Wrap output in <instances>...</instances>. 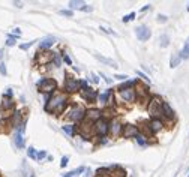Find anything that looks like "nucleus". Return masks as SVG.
<instances>
[{
  "instance_id": "obj_1",
  "label": "nucleus",
  "mask_w": 189,
  "mask_h": 177,
  "mask_svg": "<svg viewBox=\"0 0 189 177\" xmlns=\"http://www.w3.org/2000/svg\"><path fill=\"white\" fill-rule=\"evenodd\" d=\"M66 104H68L66 96H65L63 93H59V95H56V96L48 102V105H45V110H47L48 113H53V114H60V113L65 110Z\"/></svg>"
},
{
  "instance_id": "obj_2",
  "label": "nucleus",
  "mask_w": 189,
  "mask_h": 177,
  "mask_svg": "<svg viewBox=\"0 0 189 177\" xmlns=\"http://www.w3.org/2000/svg\"><path fill=\"white\" fill-rule=\"evenodd\" d=\"M162 104L164 101H161L159 96H153L149 99V105H147V111L153 119H159L161 116H164L162 113Z\"/></svg>"
},
{
  "instance_id": "obj_3",
  "label": "nucleus",
  "mask_w": 189,
  "mask_h": 177,
  "mask_svg": "<svg viewBox=\"0 0 189 177\" xmlns=\"http://www.w3.org/2000/svg\"><path fill=\"white\" fill-rule=\"evenodd\" d=\"M84 116H86V110H84V107H81V105H72L69 110H68V113H66V120H71V122H80L81 119H84Z\"/></svg>"
},
{
  "instance_id": "obj_4",
  "label": "nucleus",
  "mask_w": 189,
  "mask_h": 177,
  "mask_svg": "<svg viewBox=\"0 0 189 177\" xmlns=\"http://www.w3.org/2000/svg\"><path fill=\"white\" fill-rule=\"evenodd\" d=\"M56 87H57V83H56V80H53V78H42V80L38 83V89H39L41 93H47V95H48V93L54 92Z\"/></svg>"
},
{
  "instance_id": "obj_5",
  "label": "nucleus",
  "mask_w": 189,
  "mask_h": 177,
  "mask_svg": "<svg viewBox=\"0 0 189 177\" xmlns=\"http://www.w3.org/2000/svg\"><path fill=\"white\" fill-rule=\"evenodd\" d=\"M80 87H81V86H80V81H78V80H75L74 77L66 75L65 84H63V90H65V92H68V93H75Z\"/></svg>"
},
{
  "instance_id": "obj_6",
  "label": "nucleus",
  "mask_w": 189,
  "mask_h": 177,
  "mask_svg": "<svg viewBox=\"0 0 189 177\" xmlns=\"http://www.w3.org/2000/svg\"><path fill=\"white\" fill-rule=\"evenodd\" d=\"M95 132L99 135V137H105L108 132H110V123H108V120H105V119H99L96 123H95Z\"/></svg>"
},
{
  "instance_id": "obj_7",
  "label": "nucleus",
  "mask_w": 189,
  "mask_h": 177,
  "mask_svg": "<svg viewBox=\"0 0 189 177\" xmlns=\"http://www.w3.org/2000/svg\"><path fill=\"white\" fill-rule=\"evenodd\" d=\"M135 35H137V38H138V41H141V42H146V41H149L150 39V30H149V27L147 26H140V27H137L135 29Z\"/></svg>"
},
{
  "instance_id": "obj_8",
  "label": "nucleus",
  "mask_w": 189,
  "mask_h": 177,
  "mask_svg": "<svg viewBox=\"0 0 189 177\" xmlns=\"http://www.w3.org/2000/svg\"><path fill=\"white\" fill-rule=\"evenodd\" d=\"M54 53H51V51H44V53H38V56H36V62L39 63V65H45V63H50V62H53L54 60Z\"/></svg>"
},
{
  "instance_id": "obj_9",
  "label": "nucleus",
  "mask_w": 189,
  "mask_h": 177,
  "mask_svg": "<svg viewBox=\"0 0 189 177\" xmlns=\"http://www.w3.org/2000/svg\"><path fill=\"white\" fill-rule=\"evenodd\" d=\"M119 96L125 101V102H134L137 99V93L134 89H126V90H120Z\"/></svg>"
},
{
  "instance_id": "obj_10",
  "label": "nucleus",
  "mask_w": 189,
  "mask_h": 177,
  "mask_svg": "<svg viewBox=\"0 0 189 177\" xmlns=\"http://www.w3.org/2000/svg\"><path fill=\"white\" fill-rule=\"evenodd\" d=\"M101 116H102V111H101V110H98V108H92V110L86 111L84 119L89 120V122H92V123H96V122L101 119Z\"/></svg>"
},
{
  "instance_id": "obj_11",
  "label": "nucleus",
  "mask_w": 189,
  "mask_h": 177,
  "mask_svg": "<svg viewBox=\"0 0 189 177\" xmlns=\"http://www.w3.org/2000/svg\"><path fill=\"white\" fill-rule=\"evenodd\" d=\"M122 135L125 137V138H135L137 135H138V128L135 126V125H126V126H123V131H122Z\"/></svg>"
},
{
  "instance_id": "obj_12",
  "label": "nucleus",
  "mask_w": 189,
  "mask_h": 177,
  "mask_svg": "<svg viewBox=\"0 0 189 177\" xmlns=\"http://www.w3.org/2000/svg\"><path fill=\"white\" fill-rule=\"evenodd\" d=\"M81 96H83V99H86L87 102H93L98 95H96V90H93V89H90V87H86V89L81 90Z\"/></svg>"
},
{
  "instance_id": "obj_13",
  "label": "nucleus",
  "mask_w": 189,
  "mask_h": 177,
  "mask_svg": "<svg viewBox=\"0 0 189 177\" xmlns=\"http://www.w3.org/2000/svg\"><path fill=\"white\" fill-rule=\"evenodd\" d=\"M110 132H111L113 137H117V135L122 134V125H120L119 120H113V122H111V125H110Z\"/></svg>"
},
{
  "instance_id": "obj_14",
  "label": "nucleus",
  "mask_w": 189,
  "mask_h": 177,
  "mask_svg": "<svg viewBox=\"0 0 189 177\" xmlns=\"http://www.w3.org/2000/svg\"><path fill=\"white\" fill-rule=\"evenodd\" d=\"M135 89H137L135 93H137L138 96H141V98H146L147 93H149V87L144 86L143 83H138V81H137V83H135Z\"/></svg>"
},
{
  "instance_id": "obj_15",
  "label": "nucleus",
  "mask_w": 189,
  "mask_h": 177,
  "mask_svg": "<svg viewBox=\"0 0 189 177\" xmlns=\"http://www.w3.org/2000/svg\"><path fill=\"white\" fill-rule=\"evenodd\" d=\"M54 42H56V38H53V36H48V38H45V39H42V41H41L39 47H41V50H45V51H48V50H50V47H51Z\"/></svg>"
},
{
  "instance_id": "obj_16",
  "label": "nucleus",
  "mask_w": 189,
  "mask_h": 177,
  "mask_svg": "<svg viewBox=\"0 0 189 177\" xmlns=\"http://www.w3.org/2000/svg\"><path fill=\"white\" fill-rule=\"evenodd\" d=\"M162 113H164V117H167V119H174V111H173V108L170 107L168 102H164V104H162Z\"/></svg>"
},
{
  "instance_id": "obj_17",
  "label": "nucleus",
  "mask_w": 189,
  "mask_h": 177,
  "mask_svg": "<svg viewBox=\"0 0 189 177\" xmlns=\"http://www.w3.org/2000/svg\"><path fill=\"white\" fill-rule=\"evenodd\" d=\"M150 128H152L153 132H158V131H161V129L164 128V122H162L161 119H153V120L150 122Z\"/></svg>"
},
{
  "instance_id": "obj_18",
  "label": "nucleus",
  "mask_w": 189,
  "mask_h": 177,
  "mask_svg": "<svg viewBox=\"0 0 189 177\" xmlns=\"http://www.w3.org/2000/svg\"><path fill=\"white\" fill-rule=\"evenodd\" d=\"M95 57L98 59V60H101L102 63H107V65H110L111 68H116L117 65H116V62L113 60V59H108V57H104V56H101V54H98V53H95Z\"/></svg>"
},
{
  "instance_id": "obj_19",
  "label": "nucleus",
  "mask_w": 189,
  "mask_h": 177,
  "mask_svg": "<svg viewBox=\"0 0 189 177\" xmlns=\"http://www.w3.org/2000/svg\"><path fill=\"white\" fill-rule=\"evenodd\" d=\"M11 125H12L14 128L21 126V113H20V111H15V113H14L12 120H11Z\"/></svg>"
},
{
  "instance_id": "obj_20",
  "label": "nucleus",
  "mask_w": 189,
  "mask_h": 177,
  "mask_svg": "<svg viewBox=\"0 0 189 177\" xmlns=\"http://www.w3.org/2000/svg\"><path fill=\"white\" fill-rule=\"evenodd\" d=\"M179 56H180V59H189V38L186 39V42H185L182 51L179 53Z\"/></svg>"
},
{
  "instance_id": "obj_21",
  "label": "nucleus",
  "mask_w": 189,
  "mask_h": 177,
  "mask_svg": "<svg viewBox=\"0 0 189 177\" xmlns=\"http://www.w3.org/2000/svg\"><path fill=\"white\" fill-rule=\"evenodd\" d=\"M180 56L177 54V53H173L171 54V60H170V68H176V66H179V63H180Z\"/></svg>"
},
{
  "instance_id": "obj_22",
  "label": "nucleus",
  "mask_w": 189,
  "mask_h": 177,
  "mask_svg": "<svg viewBox=\"0 0 189 177\" xmlns=\"http://www.w3.org/2000/svg\"><path fill=\"white\" fill-rule=\"evenodd\" d=\"M14 141H15V146H17L18 149H21V147L24 146V140H23V135H21V132H20V131L15 134V138H14Z\"/></svg>"
},
{
  "instance_id": "obj_23",
  "label": "nucleus",
  "mask_w": 189,
  "mask_h": 177,
  "mask_svg": "<svg viewBox=\"0 0 189 177\" xmlns=\"http://www.w3.org/2000/svg\"><path fill=\"white\" fill-rule=\"evenodd\" d=\"M110 96H111V92H110V90L101 93V95H99V102H101V104H107V101L110 99Z\"/></svg>"
},
{
  "instance_id": "obj_24",
  "label": "nucleus",
  "mask_w": 189,
  "mask_h": 177,
  "mask_svg": "<svg viewBox=\"0 0 189 177\" xmlns=\"http://www.w3.org/2000/svg\"><path fill=\"white\" fill-rule=\"evenodd\" d=\"M137 81H125L123 84L119 86V90H126V89H132V86L135 84Z\"/></svg>"
},
{
  "instance_id": "obj_25",
  "label": "nucleus",
  "mask_w": 189,
  "mask_h": 177,
  "mask_svg": "<svg viewBox=\"0 0 189 177\" xmlns=\"http://www.w3.org/2000/svg\"><path fill=\"white\" fill-rule=\"evenodd\" d=\"M168 44H170V38H168V35H162L161 36V47L162 48H165V47H168Z\"/></svg>"
},
{
  "instance_id": "obj_26",
  "label": "nucleus",
  "mask_w": 189,
  "mask_h": 177,
  "mask_svg": "<svg viewBox=\"0 0 189 177\" xmlns=\"http://www.w3.org/2000/svg\"><path fill=\"white\" fill-rule=\"evenodd\" d=\"M141 129H144V132H146L147 135L153 134V131H152V128H150V123H147V122H143V123H141Z\"/></svg>"
},
{
  "instance_id": "obj_27",
  "label": "nucleus",
  "mask_w": 189,
  "mask_h": 177,
  "mask_svg": "<svg viewBox=\"0 0 189 177\" xmlns=\"http://www.w3.org/2000/svg\"><path fill=\"white\" fill-rule=\"evenodd\" d=\"M84 170H86L84 167H78L77 170H72V171H69V173H68V176H66V177H74V176H78V174H80V173H83Z\"/></svg>"
},
{
  "instance_id": "obj_28",
  "label": "nucleus",
  "mask_w": 189,
  "mask_h": 177,
  "mask_svg": "<svg viewBox=\"0 0 189 177\" xmlns=\"http://www.w3.org/2000/svg\"><path fill=\"white\" fill-rule=\"evenodd\" d=\"M9 108H12V101L8 99V98H5L3 104H2V110H9Z\"/></svg>"
},
{
  "instance_id": "obj_29",
  "label": "nucleus",
  "mask_w": 189,
  "mask_h": 177,
  "mask_svg": "<svg viewBox=\"0 0 189 177\" xmlns=\"http://www.w3.org/2000/svg\"><path fill=\"white\" fill-rule=\"evenodd\" d=\"M63 131H65L68 135H71V137H74V135H75V129H74V126L65 125V126H63Z\"/></svg>"
},
{
  "instance_id": "obj_30",
  "label": "nucleus",
  "mask_w": 189,
  "mask_h": 177,
  "mask_svg": "<svg viewBox=\"0 0 189 177\" xmlns=\"http://www.w3.org/2000/svg\"><path fill=\"white\" fill-rule=\"evenodd\" d=\"M135 140H137V143H138V146H146L147 144V141H146V138H144V135H137L135 137Z\"/></svg>"
},
{
  "instance_id": "obj_31",
  "label": "nucleus",
  "mask_w": 189,
  "mask_h": 177,
  "mask_svg": "<svg viewBox=\"0 0 189 177\" xmlns=\"http://www.w3.org/2000/svg\"><path fill=\"white\" fill-rule=\"evenodd\" d=\"M27 155H29V158H32V159H36V158H38V152H36L33 147H29V149H27Z\"/></svg>"
},
{
  "instance_id": "obj_32",
  "label": "nucleus",
  "mask_w": 189,
  "mask_h": 177,
  "mask_svg": "<svg viewBox=\"0 0 189 177\" xmlns=\"http://www.w3.org/2000/svg\"><path fill=\"white\" fill-rule=\"evenodd\" d=\"M81 6L84 8V3H83V2H74V0L69 2V8H81Z\"/></svg>"
},
{
  "instance_id": "obj_33",
  "label": "nucleus",
  "mask_w": 189,
  "mask_h": 177,
  "mask_svg": "<svg viewBox=\"0 0 189 177\" xmlns=\"http://www.w3.org/2000/svg\"><path fill=\"white\" fill-rule=\"evenodd\" d=\"M134 18H135V12H131V14H128V15L123 17V23H129V21L134 20Z\"/></svg>"
},
{
  "instance_id": "obj_34",
  "label": "nucleus",
  "mask_w": 189,
  "mask_h": 177,
  "mask_svg": "<svg viewBox=\"0 0 189 177\" xmlns=\"http://www.w3.org/2000/svg\"><path fill=\"white\" fill-rule=\"evenodd\" d=\"M137 75H138V77H140V78H143V80H144V81H147V83H150V80H149V77H147V75H146V74H143V72H141V71H137Z\"/></svg>"
},
{
  "instance_id": "obj_35",
  "label": "nucleus",
  "mask_w": 189,
  "mask_h": 177,
  "mask_svg": "<svg viewBox=\"0 0 189 177\" xmlns=\"http://www.w3.org/2000/svg\"><path fill=\"white\" fill-rule=\"evenodd\" d=\"M6 45H8V47L15 45V38H14V36H9V38H8V41H6Z\"/></svg>"
},
{
  "instance_id": "obj_36",
  "label": "nucleus",
  "mask_w": 189,
  "mask_h": 177,
  "mask_svg": "<svg viewBox=\"0 0 189 177\" xmlns=\"http://www.w3.org/2000/svg\"><path fill=\"white\" fill-rule=\"evenodd\" d=\"M114 177H125V171H123L122 168H119V167H117V171L114 173Z\"/></svg>"
},
{
  "instance_id": "obj_37",
  "label": "nucleus",
  "mask_w": 189,
  "mask_h": 177,
  "mask_svg": "<svg viewBox=\"0 0 189 177\" xmlns=\"http://www.w3.org/2000/svg\"><path fill=\"white\" fill-rule=\"evenodd\" d=\"M32 45H33V41H32V42H27V44H21L20 48H21V50H29Z\"/></svg>"
},
{
  "instance_id": "obj_38",
  "label": "nucleus",
  "mask_w": 189,
  "mask_h": 177,
  "mask_svg": "<svg viewBox=\"0 0 189 177\" xmlns=\"http://www.w3.org/2000/svg\"><path fill=\"white\" fill-rule=\"evenodd\" d=\"M68 161H69V159H68V156H63V158H62V162H60V167H63V168H65V167L68 165Z\"/></svg>"
},
{
  "instance_id": "obj_39",
  "label": "nucleus",
  "mask_w": 189,
  "mask_h": 177,
  "mask_svg": "<svg viewBox=\"0 0 189 177\" xmlns=\"http://www.w3.org/2000/svg\"><path fill=\"white\" fill-rule=\"evenodd\" d=\"M0 74H2V75H6V66H5L3 62H0Z\"/></svg>"
},
{
  "instance_id": "obj_40",
  "label": "nucleus",
  "mask_w": 189,
  "mask_h": 177,
  "mask_svg": "<svg viewBox=\"0 0 189 177\" xmlns=\"http://www.w3.org/2000/svg\"><path fill=\"white\" fill-rule=\"evenodd\" d=\"M60 15H65V17H72V11H60Z\"/></svg>"
},
{
  "instance_id": "obj_41",
  "label": "nucleus",
  "mask_w": 189,
  "mask_h": 177,
  "mask_svg": "<svg viewBox=\"0 0 189 177\" xmlns=\"http://www.w3.org/2000/svg\"><path fill=\"white\" fill-rule=\"evenodd\" d=\"M167 20H168V18H167L165 15H159V17H158V21H159V23H165Z\"/></svg>"
},
{
  "instance_id": "obj_42",
  "label": "nucleus",
  "mask_w": 189,
  "mask_h": 177,
  "mask_svg": "<svg viewBox=\"0 0 189 177\" xmlns=\"http://www.w3.org/2000/svg\"><path fill=\"white\" fill-rule=\"evenodd\" d=\"M45 155H47V152H41V153H38V158H36V159H39V161H41V159H44V158H45Z\"/></svg>"
},
{
  "instance_id": "obj_43",
  "label": "nucleus",
  "mask_w": 189,
  "mask_h": 177,
  "mask_svg": "<svg viewBox=\"0 0 189 177\" xmlns=\"http://www.w3.org/2000/svg\"><path fill=\"white\" fill-rule=\"evenodd\" d=\"M101 30H102V32H105V33H111V35H116V33H114L113 30H110V29H105V27H101Z\"/></svg>"
},
{
  "instance_id": "obj_44",
  "label": "nucleus",
  "mask_w": 189,
  "mask_h": 177,
  "mask_svg": "<svg viewBox=\"0 0 189 177\" xmlns=\"http://www.w3.org/2000/svg\"><path fill=\"white\" fill-rule=\"evenodd\" d=\"M63 60H65V62H66L68 65H72V60H71V59H69L68 56H63Z\"/></svg>"
},
{
  "instance_id": "obj_45",
  "label": "nucleus",
  "mask_w": 189,
  "mask_h": 177,
  "mask_svg": "<svg viewBox=\"0 0 189 177\" xmlns=\"http://www.w3.org/2000/svg\"><path fill=\"white\" fill-rule=\"evenodd\" d=\"M114 78H119V80H125V78H128V77H126V75H119V74H117V75H114Z\"/></svg>"
},
{
  "instance_id": "obj_46",
  "label": "nucleus",
  "mask_w": 189,
  "mask_h": 177,
  "mask_svg": "<svg viewBox=\"0 0 189 177\" xmlns=\"http://www.w3.org/2000/svg\"><path fill=\"white\" fill-rule=\"evenodd\" d=\"M92 80H93V81H95V84H98V83H99V78H98V77H96V75H95V74H93V75H92Z\"/></svg>"
},
{
  "instance_id": "obj_47",
  "label": "nucleus",
  "mask_w": 189,
  "mask_h": 177,
  "mask_svg": "<svg viewBox=\"0 0 189 177\" xmlns=\"http://www.w3.org/2000/svg\"><path fill=\"white\" fill-rule=\"evenodd\" d=\"M14 32H15V35H20V33H21V30H20V29H15Z\"/></svg>"
},
{
  "instance_id": "obj_48",
  "label": "nucleus",
  "mask_w": 189,
  "mask_h": 177,
  "mask_svg": "<svg viewBox=\"0 0 189 177\" xmlns=\"http://www.w3.org/2000/svg\"><path fill=\"white\" fill-rule=\"evenodd\" d=\"M188 12H189V5H188Z\"/></svg>"
},
{
  "instance_id": "obj_49",
  "label": "nucleus",
  "mask_w": 189,
  "mask_h": 177,
  "mask_svg": "<svg viewBox=\"0 0 189 177\" xmlns=\"http://www.w3.org/2000/svg\"><path fill=\"white\" fill-rule=\"evenodd\" d=\"M188 177H189V174H188Z\"/></svg>"
}]
</instances>
